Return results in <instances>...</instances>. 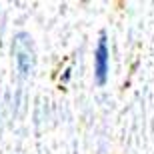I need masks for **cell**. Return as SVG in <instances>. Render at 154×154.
<instances>
[{"instance_id": "cell-1", "label": "cell", "mask_w": 154, "mask_h": 154, "mask_svg": "<svg viewBox=\"0 0 154 154\" xmlns=\"http://www.w3.org/2000/svg\"><path fill=\"white\" fill-rule=\"evenodd\" d=\"M108 68H110V50H108V42H106V34H100L94 50V82L98 86L106 84L108 80Z\"/></svg>"}, {"instance_id": "cell-2", "label": "cell", "mask_w": 154, "mask_h": 154, "mask_svg": "<svg viewBox=\"0 0 154 154\" xmlns=\"http://www.w3.org/2000/svg\"><path fill=\"white\" fill-rule=\"evenodd\" d=\"M14 56H16V66L20 74L26 76L32 68V52H30V38L26 34H18L14 40Z\"/></svg>"}]
</instances>
